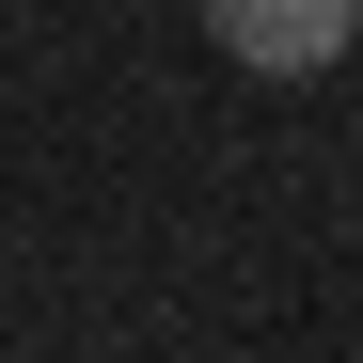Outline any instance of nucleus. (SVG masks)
<instances>
[{
    "mask_svg": "<svg viewBox=\"0 0 363 363\" xmlns=\"http://www.w3.org/2000/svg\"><path fill=\"white\" fill-rule=\"evenodd\" d=\"M190 16H206V48L237 79H316V64H347L363 0H190Z\"/></svg>",
    "mask_w": 363,
    "mask_h": 363,
    "instance_id": "nucleus-1",
    "label": "nucleus"
},
{
    "mask_svg": "<svg viewBox=\"0 0 363 363\" xmlns=\"http://www.w3.org/2000/svg\"><path fill=\"white\" fill-rule=\"evenodd\" d=\"M347 48H363V16H347Z\"/></svg>",
    "mask_w": 363,
    "mask_h": 363,
    "instance_id": "nucleus-2",
    "label": "nucleus"
}]
</instances>
